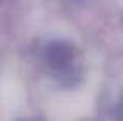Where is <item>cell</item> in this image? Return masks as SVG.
I'll return each mask as SVG.
<instances>
[{"mask_svg":"<svg viewBox=\"0 0 123 121\" xmlns=\"http://www.w3.org/2000/svg\"><path fill=\"white\" fill-rule=\"evenodd\" d=\"M45 62L50 73L62 86H75L80 80V62L77 52L64 41H54L45 50Z\"/></svg>","mask_w":123,"mask_h":121,"instance_id":"1","label":"cell"}]
</instances>
